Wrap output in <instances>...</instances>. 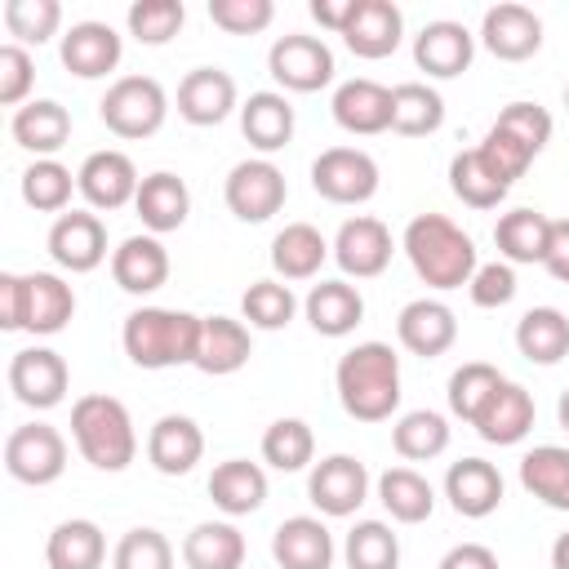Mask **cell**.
Listing matches in <instances>:
<instances>
[{
    "label": "cell",
    "mask_w": 569,
    "mask_h": 569,
    "mask_svg": "<svg viewBox=\"0 0 569 569\" xmlns=\"http://www.w3.org/2000/svg\"><path fill=\"white\" fill-rule=\"evenodd\" d=\"M302 311L320 338H347L365 320V298L351 280H320V284H311Z\"/></svg>",
    "instance_id": "obj_30"
},
{
    "label": "cell",
    "mask_w": 569,
    "mask_h": 569,
    "mask_svg": "<svg viewBox=\"0 0 569 569\" xmlns=\"http://www.w3.org/2000/svg\"><path fill=\"white\" fill-rule=\"evenodd\" d=\"M333 387L356 422H387L400 409V356L387 342H356L338 356Z\"/></svg>",
    "instance_id": "obj_2"
},
{
    "label": "cell",
    "mask_w": 569,
    "mask_h": 569,
    "mask_svg": "<svg viewBox=\"0 0 569 569\" xmlns=\"http://www.w3.org/2000/svg\"><path fill=\"white\" fill-rule=\"evenodd\" d=\"M449 191L462 200V204H471V209H493L511 187L480 160V151L471 147V151H458L453 160H449Z\"/></svg>",
    "instance_id": "obj_44"
},
{
    "label": "cell",
    "mask_w": 569,
    "mask_h": 569,
    "mask_svg": "<svg viewBox=\"0 0 569 569\" xmlns=\"http://www.w3.org/2000/svg\"><path fill=\"white\" fill-rule=\"evenodd\" d=\"M480 44L502 62H525L542 49V18L529 4L502 0L480 18Z\"/></svg>",
    "instance_id": "obj_17"
},
{
    "label": "cell",
    "mask_w": 569,
    "mask_h": 569,
    "mask_svg": "<svg viewBox=\"0 0 569 569\" xmlns=\"http://www.w3.org/2000/svg\"><path fill=\"white\" fill-rule=\"evenodd\" d=\"M520 485L551 511H569V449L565 445H533L520 458Z\"/></svg>",
    "instance_id": "obj_39"
},
{
    "label": "cell",
    "mask_w": 569,
    "mask_h": 569,
    "mask_svg": "<svg viewBox=\"0 0 569 569\" xmlns=\"http://www.w3.org/2000/svg\"><path fill=\"white\" fill-rule=\"evenodd\" d=\"M200 325L204 316L178 307H138L124 316L120 342L138 369H178V365H196Z\"/></svg>",
    "instance_id": "obj_4"
},
{
    "label": "cell",
    "mask_w": 569,
    "mask_h": 569,
    "mask_svg": "<svg viewBox=\"0 0 569 569\" xmlns=\"http://www.w3.org/2000/svg\"><path fill=\"white\" fill-rule=\"evenodd\" d=\"M565 111H569V84H565Z\"/></svg>",
    "instance_id": "obj_62"
},
{
    "label": "cell",
    "mask_w": 569,
    "mask_h": 569,
    "mask_svg": "<svg viewBox=\"0 0 569 569\" xmlns=\"http://www.w3.org/2000/svg\"><path fill=\"white\" fill-rule=\"evenodd\" d=\"M76 187H80V196H84L89 209L111 213V209L133 204L142 178H138V169H133V160L124 151L102 147V151H89L84 156V164L76 169Z\"/></svg>",
    "instance_id": "obj_14"
},
{
    "label": "cell",
    "mask_w": 569,
    "mask_h": 569,
    "mask_svg": "<svg viewBox=\"0 0 569 569\" xmlns=\"http://www.w3.org/2000/svg\"><path fill=\"white\" fill-rule=\"evenodd\" d=\"M209 498L222 516H253L267 502V471L249 458H227L209 476Z\"/></svg>",
    "instance_id": "obj_32"
},
{
    "label": "cell",
    "mask_w": 569,
    "mask_h": 569,
    "mask_svg": "<svg viewBox=\"0 0 569 569\" xmlns=\"http://www.w3.org/2000/svg\"><path fill=\"white\" fill-rule=\"evenodd\" d=\"M556 418H560V427L569 431V387L560 391V405H556Z\"/></svg>",
    "instance_id": "obj_61"
},
{
    "label": "cell",
    "mask_w": 569,
    "mask_h": 569,
    "mask_svg": "<svg viewBox=\"0 0 569 569\" xmlns=\"http://www.w3.org/2000/svg\"><path fill=\"white\" fill-rule=\"evenodd\" d=\"M493 124H498L502 133H511L516 142H525L533 156L551 142V111L538 107V102H507Z\"/></svg>",
    "instance_id": "obj_52"
},
{
    "label": "cell",
    "mask_w": 569,
    "mask_h": 569,
    "mask_svg": "<svg viewBox=\"0 0 569 569\" xmlns=\"http://www.w3.org/2000/svg\"><path fill=\"white\" fill-rule=\"evenodd\" d=\"M329 253H333V244L311 222H284L271 240V267L284 280H311Z\"/></svg>",
    "instance_id": "obj_34"
},
{
    "label": "cell",
    "mask_w": 569,
    "mask_h": 569,
    "mask_svg": "<svg viewBox=\"0 0 569 569\" xmlns=\"http://www.w3.org/2000/svg\"><path fill=\"white\" fill-rule=\"evenodd\" d=\"M267 71L289 93H316L333 80V49L320 36L289 31L267 49Z\"/></svg>",
    "instance_id": "obj_9"
},
{
    "label": "cell",
    "mask_w": 569,
    "mask_h": 569,
    "mask_svg": "<svg viewBox=\"0 0 569 569\" xmlns=\"http://www.w3.org/2000/svg\"><path fill=\"white\" fill-rule=\"evenodd\" d=\"M351 13H356V0H311V18H316L320 27H329L333 36L347 31Z\"/></svg>",
    "instance_id": "obj_59"
},
{
    "label": "cell",
    "mask_w": 569,
    "mask_h": 569,
    "mask_svg": "<svg viewBox=\"0 0 569 569\" xmlns=\"http://www.w3.org/2000/svg\"><path fill=\"white\" fill-rule=\"evenodd\" d=\"M476 151H480V160H485V164H489L507 187H511L516 178H525V169L538 160L525 142H516V138H511V133H502L498 124H489V133L480 138V147H476Z\"/></svg>",
    "instance_id": "obj_53"
},
{
    "label": "cell",
    "mask_w": 569,
    "mask_h": 569,
    "mask_svg": "<svg viewBox=\"0 0 569 569\" xmlns=\"http://www.w3.org/2000/svg\"><path fill=\"white\" fill-rule=\"evenodd\" d=\"M133 209H138L147 236H169V231H178V227L187 222V213H191V191H187V182H182L178 173L156 169V173L142 178V187H138V196H133Z\"/></svg>",
    "instance_id": "obj_28"
},
{
    "label": "cell",
    "mask_w": 569,
    "mask_h": 569,
    "mask_svg": "<svg viewBox=\"0 0 569 569\" xmlns=\"http://www.w3.org/2000/svg\"><path fill=\"white\" fill-rule=\"evenodd\" d=\"M44 244H49V258L62 271H71V276H84V271H93V267L107 262V227H102V218L93 209H67V213H58Z\"/></svg>",
    "instance_id": "obj_12"
},
{
    "label": "cell",
    "mask_w": 569,
    "mask_h": 569,
    "mask_svg": "<svg viewBox=\"0 0 569 569\" xmlns=\"http://www.w3.org/2000/svg\"><path fill=\"white\" fill-rule=\"evenodd\" d=\"M4 27L18 36V44H44L62 27L58 0H4Z\"/></svg>",
    "instance_id": "obj_50"
},
{
    "label": "cell",
    "mask_w": 569,
    "mask_h": 569,
    "mask_svg": "<svg viewBox=\"0 0 569 569\" xmlns=\"http://www.w3.org/2000/svg\"><path fill=\"white\" fill-rule=\"evenodd\" d=\"M253 356V338L244 320L231 316H204L200 325V347H196V369L209 378H227L236 369H244Z\"/></svg>",
    "instance_id": "obj_29"
},
{
    "label": "cell",
    "mask_w": 569,
    "mask_h": 569,
    "mask_svg": "<svg viewBox=\"0 0 569 569\" xmlns=\"http://www.w3.org/2000/svg\"><path fill=\"white\" fill-rule=\"evenodd\" d=\"M347 569H400V538L382 520H356L342 542Z\"/></svg>",
    "instance_id": "obj_47"
},
{
    "label": "cell",
    "mask_w": 569,
    "mask_h": 569,
    "mask_svg": "<svg viewBox=\"0 0 569 569\" xmlns=\"http://www.w3.org/2000/svg\"><path fill=\"white\" fill-rule=\"evenodd\" d=\"M445 124V98L422 84V80H405L391 89V133L400 138H427Z\"/></svg>",
    "instance_id": "obj_41"
},
{
    "label": "cell",
    "mask_w": 569,
    "mask_h": 569,
    "mask_svg": "<svg viewBox=\"0 0 569 569\" xmlns=\"http://www.w3.org/2000/svg\"><path fill=\"white\" fill-rule=\"evenodd\" d=\"M471 58H476V36L453 18H436L413 36V62H418V71H427L436 80L462 76L471 67Z\"/></svg>",
    "instance_id": "obj_19"
},
{
    "label": "cell",
    "mask_w": 569,
    "mask_h": 569,
    "mask_svg": "<svg viewBox=\"0 0 569 569\" xmlns=\"http://www.w3.org/2000/svg\"><path fill=\"white\" fill-rule=\"evenodd\" d=\"M400 249H405L413 276L427 289H440V293L471 284V276L480 267L476 240L458 222H449L445 213H418V218H409V227L400 236Z\"/></svg>",
    "instance_id": "obj_1"
},
{
    "label": "cell",
    "mask_w": 569,
    "mask_h": 569,
    "mask_svg": "<svg viewBox=\"0 0 569 569\" xmlns=\"http://www.w3.org/2000/svg\"><path fill=\"white\" fill-rule=\"evenodd\" d=\"M71 440L80 458L98 471H124L138 453V431H133L124 400L102 396V391L80 396L71 405Z\"/></svg>",
    "instance_id": "obj_5"
},
{
    "label": "cell",
    "mask_w": 569,
    "mask_h": 569,
    "mask_svg": "<svg viewBox=\"0 0 569 569\" xmlns=\"http://www.w3.org/2000/svg\"><path fill=\"white\" fill-rule=\"evenodd\" d=\"M71 191H80L76 187V173L62 164V160H31L27 169H22V200L36 209V213H67V204H71Z\"/></svg>",
    "instance_id": "obj_45"
},
{
    "label": "cell",
    "mask_w": 569,
    "mask_h": 569,
    "mask_svg": "<svg viewBox=\"0 0 569 569\" xmlns=\"http://www.w3.org/2000/svg\"><path fill=\"white\" fill-rule=\"evenodd\" d=\"M436 569H498V556L485 547V542H458L440 556Z\"/></svg>",
    "instance_id": "obj_57"
},
{
    "label": "cell",
    "mask_w": 569,
    "mask_h": 569,
    "mask_svg": "<svg viewBox=\"0 0 569 569\" xmlns=\"http://www.w3.org/2000/svg\"><path fill=\"white\" fill-rule=\"evenodd\" d=\"M76 316V289L58 271H4L0 276V329L9 333H62Z\"/></svg>",
    "instance_id": "obj_3"
},
{
    "label": "cell",
    "mask_w": 569,
    "mask_h": 569,
    "mask_svg": "<svg viewBox=\"0 0 569 569\" xmlns=\"http://www.w3.org/2000/svg\"><path fill=\"white\" fill-rule=\"evenodd\" d=\"M271 556L280 569H329L333 565V533L320 516H289L271 533Z\"/></svg>",
    "instance_id": "obj_26"
},
{
    "label": "cell",
    "mask_w": 569,
    "mask_h": 569,
    "mask_svg": "<svg viewBox=\"0 0 569 569\" xmlns=\"http://www.w3.org/2000/svg\"><path fill=\"white\" fill-rule=\"evenodd\" d=\"M187 569H240L244 565V533L231 520H200L182 538Z\"/></svg>",
    "instance_id": "obj_37"
},
{
    "label": "cell",
    "mask_w": 569,
    "mask_h": 569,
    "mask_svg": "<svg viewBox=\"0 0 569 569\" xmlns=\"http://www.w3.org/2000/svg\"><path fill=\"white\" fill-rule=\"evenodd\" d=\"M31 84H36V62H31L27 44H18V40L0 44V107H22Z\"/></svg>",
    "instance_id": "obj_55"
},
{
    "label": "cell",
    "mask_w": 569,
    "mask_h": 569,
    "mask_svg": "<svg viewBox=\"0 0 569 569\" xmlns=\"http://www.w3.org/2000/svg\"><path fill=\"white\" fill-rule=\"evenodd\" d=\"M338 129L356 133V138H373V133H387L391 129V89L369 80V76H356V80H342L333 89V102H329Z\"/></svg>",
    "instance_id": "obj_20"
},
{
    "label": "cell",
    "mask_w": 569,
    "mask_h": 569,
    "mask_svg": "<svg viewBox=\"0 0 569 569\" xmlns=\"http://www.w3.org/2000/svg\"><path fill=\"white\" fill-rule=\"evenodd\" d=\"M9 133H13V142L22 151H31L36 160H49L71 138V111L62 102H53V98H31V102H22L13 111Z\"/></svg>",
    "instance_id": "obj_27"
},
{
    "label": "cell",
    "mask_w": 569,
    "mask_h": 569,
    "mask_svg": "<svg viewBox=\"0 0 569 569\" xmlns=\"http://www.w3.org/2000/svg\"><path fill=\"white\" fill-rule=\"evenodd\" d=\"M551 222L556 218H547V213H538V209H511V213H502L498 218V227H493V244H498V253H502V262H542L547 258V244H551Z\"/></svg>",
    "instance_id": "obj_40"
},
{
    "label": "cell",
    "mask_w": 569,
    "mask_h": 569,
    "mask_svg": "<svg viewBox=\"0 0 569 569\" xmlns=\"http://www.w3.org/2000/svg\"><path fill=\"white\" fill-rule=\"evenodd\" d=\"M507 378L489 365V360H467L449 373V413L462 422H476V413L489 405V396L502 387Z\"/></svg>",
    "instance_id": "obj_46"
},
{
    "label": "cell",
    "mask_w": 569,
    "mask_h": 569,
    "mask_svg": "<svg viewBox=\"0 0 569 569\" xmlns=\"http://www.w3.org/2000/svg\"><path fill=\"white\" fill-rule=\"evenodd\" d=\"M284 196H289L284 173H280L267 156L240 160V164L227 173V182H222V200H227V209H231L240 222H267V218H276V213L284 209Z\"/></svg>",
    "instance_id": "obj_10"
},
{
    "label": "cell",
    "mask_w": 569,
    "mask_h": 569,
    "mask_svg": "<svg viewBox=\"0 0 569 569\" xmlns=\"http://www.w3.org/2000/svg\"><path fill=\"white\" fill-rule=\"evenodd\" d=\"M391 449L405 462H431L449 449V418L436 409H409L391 427Z\"/></svg>",
    "instance_id": "obj_42"
},
{
    "label": "cell",
    "mask_w": 569,
    "mask_h": 569,
    "mask_svg": "<svg viewBox=\"0 0 569 569\" xmlns=\"http://www.w3.org/2000/svg\"><path fill=\"white\" fill-rule=\"evenodd\" d=\"M378 160L360 147H329L311 160V187L329 204H365L378 196Z\"/></svg>",
    "instance_id": "obj_7"
},
{
    "label": "cell",
    "mask_w": 569,
    "mask_h": 569,
    "mask_svg": "<svg viewBox=\"0 0 569 569\" xmlns=\"http://www.w3.org/2000/svg\"><path fill=\"white\" fill-rule=\"evenodd\" d=\"M4 471L18 480V485H53L62 471H67V440L58 427L49 422H22L9 431L4 440Z\"/></svg>",
    "instance_id": "obj_8"
},
{
    "label": "cell",
    "mask_w": 569,
    "mask_h": 569,
    "mask_svg": "<svg viewBox=\"0 0 569 569\" xmlns=\"http://www.w3.org/2000/svg\"><path fill=\"white\" fill-rule=\"evenodd\" d=\"M111 569H173V542L160 529L138 525L116 542Z\"/></svg>",
    "instance_id": "obj_51"
},
{
    "label": "cell",
    "mask_w": 569,
    "mask_h": 569,
    "mask_svg": "<svg viewBox=\"0 0 569 569\" xmlns=\"http://www.w3.org/2000/svg\"><path fill=\"white\" fill-rule=\"evenodd\" d=\"M391 253H396V240H391L387 222L369 218V213L347 218L333 236V262L342 267V276H356V280L382 276L391 267Z\"/></svg>",
    "instance_id": "obj_15"
},
{
    "label": "cell",
    "mask_w": 569,
    "mask_h": 569,
    "mask_svg": "<svg viewBox=\"0 0 569 569\" xmlns=\"http://www.w3.org/2000/svg\"><path fill=\"white\" fill-rule=\"evenodd\" d=\"M445 498H449V507L458 516L485 520L502 502V471L493 462H485V458H458L445 471Z\"/></svg>",
    "instance_id": "obj_24"
},
{
    "label": "cell",
    "mask_w": 569,
    "mask_h": 569,
    "mask_svg": "<svg viewBox=\"0 0 569 569\" xmlns=\"http://www.w3.org/2000/svg\"><path fill=\"white\" fill-rule=\"evenodd\" d=\"M58 58L71 76L80 80H98L107 71L120 67L124 58V40L111 22H98V18H84V22H71L62 31V44H58Z\"/></svg>",
    "instance_id": "obj_16"
},
{
    "label": "cell",
    "mask_w": 569,
    "mask_h": 569,
    "mask_svg": "<svg viewBox=\"0 0 569 569\" xmlns=\"http://www.w3.org/2000/svg\"><path fill=\"white\" fill-rule=\"evenodd\" d=\"M240 133L249 138V147H258L262 156L280 151L289 138H293V107L284 93L276 89H258L244 98L240 107Z\"/></svg>",
    "instance_id": "obj_33"
},
{
    "label": "cell",
    "mask_w": 569,
    "mask_h": 569,
    "mask_svg": "<svg viewBox=\"0 0 569 569\" xmlns=\"http://www.w3.org/2000/svg\"><path fill=\"white\" fill-rule=\"evenodd\" d=\"M204 458V431L187 413H164L147 431V462L160 476H187Z\"/></svg>",
    "instance_id": "obj_23"
},
{
    "label": "cell",
    "mask_w": 569,
    "mask_h": 569,
    "mask_svg": "<svg viewBox=\"0 0 569 569\" xmlns=\"http://www.w3.org/2000/svg\"><path fill=\"white\" fill-rule=\"evenodd\" d=\"M400 40H405V13H400V4H391V0H356V13L347 22V31H342V44L356 58L378 62V58L396 53Z\"/></svg>",
    "instance_id": "obj_21"
},
{
    "label": "cell",
    "mask_w": 569,
    "mask_h": 569,
    "mask_svg": "<svg viewBox=\"0 0 569 569\" xmlns=\"http://www.w3.org/2000/svg\"><path fill=\"white\" fill-rule=\"evenodd\" d=\"M236 111V80L222 67H196L178 84V116L196 129L222 124Z\"/></svg>",
    "instance_id": "obj_22"
},
{
    "label": "cell",
    "mask_w": 569,
    "mask_h": 569,
    "mask_svg": "<svg viewBox=\"0 0 569 569\" xmlns=\"http://www.w3.org/2000/svg\"><path fill=\"white\" fill-rule=\"evenodd\" d=\"M516 267L511 262H480L476 267V276H471V284H467V293H471V302L476 307H485V311H493V307H507L511 298H516Z\"/></svg>",
    "instance_id": "obj_56"
},
{
    "label": "cell",
    "mask_w": 569,
    "mask_h": 569,
    "mask_svg": "<svg viewBox=\"0 0 569 569\" xmlns=\"http://www.w3.org/2000/svg\"><path fill=\"white\" fill-rule=\"evenodd\" d=\"M516 351L529 365H560L569 356V316L560 307H529L516 320Z\"/></svg>",
    "instance_id": "obj_36"
},
{
    "label": "cell",
    "mask_w": 569,
    "mask_h": 569,
    "mask_svg": "<svg viewBox=\"0 0 569 569\" xmlns=\"http://www.w3.org/2000/svg\"><path fill=\"white\" fill-rule=\"evenodd\" d=\"M44 560H49V569H102L107 533L93 520L71 516V520L53 525V533L44 542Z\"/></svg>",
    "instance_id": "obj_38"
},
{
    "label": "cell",
    "mask_w": 569,
    "mask_h": 569,
    "mask_svg": "<svg viewBox=\"0 0 569 569\" xmlns=\"http://www.w3.org/2000/svg\"><path fill=\"white\" fill-rule=\"evenodd\" d=\"M378 502L396 525H422L436 511V489L413 467H387L378 476Z\"/></svg>",
    "instance_id": "obj_35"
},
{
    "label": "cell",
    "mask_w": 569,
    "mask_h": 569,
    "mask_svg": "<svg viewBox=\"0 0 569 569\" xmlns=\"http://www.w3.org/2000/svg\"><path fill=\"white\" fill-rule=\"evenodd\" d=\"M542 267H547L560 284H569V218H556V222H551V244H547Z\"/></svg>",
    "instance_id": "obj_58"
},
{
    "label": "cell",
    "mask_w": 569,
    "mask_h": 569,
    "mask_svg": "<svg viewBox=\"0 0 569 569\" xmlns=\"http://www.w3.org/2000/svg\"><path fill=\"white\" fill-rule=\"evenodd\" d=\"M111 280L124 293H156L169 280V249L160 244V236H124L111 249Z\"/></svg>",
    "instance_id": "obj_25"
},
{
    "label": "cell",
    "mask_w": 569,
    "mask_h": 569,
    "mask_svg": "<svg viewBox=\"0 0 569 569\" xmlns=\"http://www.w3.org/2000/svg\"><path fill=\"white\" fill-rule=\"evenodd\" d=\"M307 498L320 516H356L360 502L369 498V471L360 458L351 453H329L320 462H311V476H307Z\"/></svg>",
    "instance_id": "obj_11"
},
{
    "label": "cell",
    "mask_w": 569,
    "mask_h": 569,
    "mask_svg": "<svg viewBox=\"0 0 569 569\" xmlns=\"http://www.w3.org/2000/svg\"><path fill=\"white\" fill-rule=\"evenodd\" d=\"M293 311H298V298H293V289L280 284V280H253V284L244 289V298H240V316L249 320V329L276 333V329H284V325L293 320Z\"/></svg>",
    "instance_id": "obj_48"
},
{
    "label": "cell",
    "mask_w": 569,
    "mask_h": 569,
    "mask_svg": "<svg viewBox=\"0 0 569 569\" xmlns=\"http://www.w3.org/2000/svg\"><path fill=\"white\" fill-rule=\"evenodd\" d=\"M124 22H129V36L142 44H169L182 31L187 9H182V0H133Z\"/></svg>",
    "instance_id": "obj_49"
},
{
    "label": "cell",
    "mask_w": 569,
    "mask_h": 569,
    "mask_svg": "<svg viewBox=\"0 0 569 569\" xmlns=\"http://www.w3.org/2000/svg\"><path fill=\"white\" fill-rule=\"evenodd\" d=\"M98 116L116 138H129V142L151 138V133H160V124L169 116V93L156 76H120L102 93Z\"/></svg>",
    "instance_id": "obj_6"
},
{
    "label": "cell",
    "mask_w": 569,
    "mask_h": 569,
    "mask_svg": "<svg viewBox=\"0 0 569 569\" xmlns=\"http://www.w3.org/2000/svg\"><path fill=\"white\" fill-rule=\"evenodd\" d=\"M551 569H569V529L551 542Z\"/></svg>",
    "instance_id": "obj_60"
},
{
    "label": "cell",
    "mask_w": 569,
    "mask_h": 569,
    "mask_svg": "<svg viewBox=\"0 0 569 569\" xmlns=\"http://www.w3.org/2000/svg\"><path fill=\"white\" fill-rule=\"evenodd\" d=\"M533 396L520 387V382H502L489 405L476 413V436L489 440V445H520L529 431H533Z\"/></svg>",
    "instance_id": "obj_31"
},
{
    "label": "cell",
    "mask_w": 569,
    "mask_h": 569,
    "mask_svg": "<svg viewBox=\"0 0 569 569\" xmlns=\"http://www.w3.org/2000/svg\"><path fill=\"white\" fill-rule=\"evenodd\" d=\"M67 382H71V369H67V360L53 347H22L9 360V391L27 409H53V405H62Z\"/></svg>",
    "instance_id": "obj_13"
},
{
    "label": "cell",
    "mask_w": 569,
    "mask_h": 569,
    "mask_svg": "<svg viewBox=\"0 0 569 569\" xmlns=\"http://www.w3.org/2000/svg\"><path fill=\"white\" fill-rule=\"evenodd\" d=\"M262 462L276 471H307L316 462V431L302 418H276L262 431Z\"/></svg>",
    "instance_id": "obj_43"
},
{
    "label": "cell",
    "mask_w": 569,
    "mask_h": 569,
    "mask_svg": "<svg viewBox=\"0 0 569 569\" xmlns=\"http://www.w3.org/2000/svg\"><path fill=\"white\" fill-rule=\"evenodd\" d=\"M396 338H400V347L409 356L436 360V356H445L458 342V316L440 298H413L396 316Z\"/></svg>",
    "instance_id": "obj_18"
},
{
    "label": "cell",
    "mask_w": 569,
    "mask_h": 569,
    "mask_svg": "<svg viewBox=\"0 0 569 569\" xmlns=\"http://www.w3.org/2000/svg\"><path fill=\"white\" fill-rule=\"evenodd\" d=\"M209 18L227 36H258L271 27L276 4L271 0H209Z\"/></svg>",
    "instance_id": "obj_54"
}]
</instances>
